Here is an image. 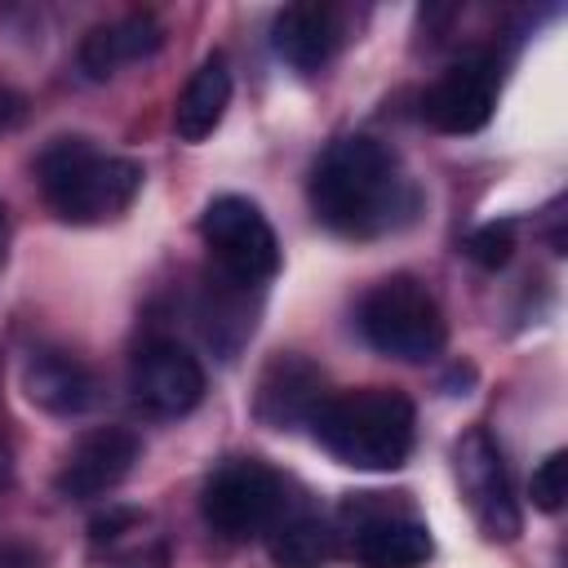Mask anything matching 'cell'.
Listing matches in <instances>:
<instances>
[{"instance_id":"obj_1","label":"cell","mask_w":568,"mask_h":568,"mask_svg":"<svg viewBox=\"0 0 568 568\" xmlns=\"http://www.w3.org/2000/svg\"><path fill=\"white\" fill-rule=\"evenodd\" d=\"M306 195H311L315 217L346 240L386 235L404 226L417 209V191L404 178L395 151L364 133L337 138L320 155Z\"/></svg>"},{"instance_id":"obj_2","label":"cell","mask_w":568,"mask_h":568,"mask_svg":"<svg viewBox=\"0 0 568 568\" xmlns=\"http://www.w3.org/2000/svg\"><path fill=\"white\" fill-rule=\"evenodd\" d=\"M306 426L320 439V448L351 470H399L413 453L417 413L404 390L359 386L324 395Z\"/></svg>"},{"instance_id":"obj_3","label":"cell","mask_w":568,"mask_h":568,"mask_svg":"<svg viewBox=\"0 0 568 568\" xmlns=\"http://www.w3.org/2000/svg\"><path fill=\"white\" fill-rule=\"evenodd\" d=\"M49 209L71 226H98L120 217L142 191V164L111 155L89 138H53L36 160Z\"/></svg>"},{"instance_id":"obj_4","label":"cell","mask_w":568,"mask_h":568,"mask_svg":"<svg viewBox=\"0 0 568 568\" xmlns=\"http://www.w3.org/2000/svg\"><path fill=\"white\" fill-rule=\"evenodd\" d=\"M359 333L368 337L373 351H382L390 359L426 364L444 351L448 324L422 280L390 275L359 297Z\"/></svg>"},{"instance_id":"obj_5","label":"cell","mask_w":568,"mask_h":568,"mask_svg":"<svg viewBox=\"0 0 568 568\" xmlns=\"http://www.w3.org/2000/svg\"><path fill=\"white\" fill-rule=\"evenodd\" d=\"M200 235L217 262V275L240 288H257L280 271V240L262 209L244 195L209 200L200 213Z\"/></svg>"},{"instance_id":"obj_6","label":"cell","mask_w":568,"mask_h":568,"mask_svg":"<svg viewBox=\"0 0 568 568\" xmlns=\"http://www.w3.org/2000/svg\"><path fill=\"white\" fill-rule=\"evenodd\" d=\"M200 510L213 532L226 541H248L257 532H271L284 515V479L253 457H231L222 462L200 497Z\"/></svg>"},{"instance_id":"obj_7","label":"cell","mask_w":568,"mask_h":568,"mask_svg":"<svg viewBox=\"0 0 568 568\" xmlns=\"http://www.w3.org/2000/svg\"><path fill=\"white\" fill-rule=\"evenodd\" d=\"M453 462H457L462 497H466L475 524L484 528V537L488 541H515L519 537V506H515L510 475H506L497 439L484 426H475V430H466L457 439Z\"/></svg>"},{"instance_id":"obj_8","label":"cell","mask_w":568,"mask_h":568,"mask_svg":"<svg viewBox=\"0 0 568 568\" xmlns=\"http://www.w3.org/2000/svg\"><path fill=\"white\" fill-rule=\"evenodd\" d=\"M351 524V555L359 568H422L435 550L430 528L413 515L390 510L386 501H377V493H368L364 501L346 506Z\"/></svg>"},{"instance_id":"obj_9","label":"cell","mask_w":568,"mask_h":568,"mask_svg":"<svg viewBox=\"0 0 568 568\" xmlns=\"http://www.w3.org/2000/svg\"><path fill=\"white\" fill-rule=\"evenodd\" d=\"M133 399L155 417H182L204 399V368L178 342H146L129 364Z\"/></svg>"},{"instance_id":"obj_10","label":"cell","mask_w":568,"mask_h":568,"mask_svg":"<svg viewBox=\"0 0 568 568\" xmlns=\"http://www.w3.org/2000/svg\"><path fill=\"white\" fill-rule=\"evenodd\" d=\"M142 444L133 430L124 426H102V430H89L75 439V448L67 453L53 488L71 501H93V497H106L111 488H120L138 462Z\"/></svg>"},{"instance_id":"obj_11","label":"cell","mask_w":568,"mask_h":568,"mask_svg":"<svg viewBox=\"0 0 568 568\" xmlns=\"http://www.w3.org/2000/svg\"><path fill=\"white\" fill-rule=\"evenodd\" d=\"M497 102V75L484 58L453 62L422 98V115L439 133H479Z\"/></svg>"},{"instance_id":"obj_12","label":"cell","mask_w":568,"mask_h":568,"mask_svg":"<svg viewBox=\"0 0 568 568\" xmlns=\"http://www.w3.org/2000/svg\"><path fill=\"white\" fill-rule=\"evenodd\" d=\"M324 399V373L302 355H275L257 382V417L271 430L306 426Z\"/></svg>"},{"instance_id":"obj_13","label":"cell","mask_w":568,"mask_h":568,"mask_svg":"<svg viewBox=\"0 0 568 568\" xmlns=\"http://www.w3.org/2000/svg\"><path fill=\"white\" fill-rule=\"evenodd\" d=\"M271 44L297 75H315L337 49V22L324 4H288L271 22Z\"/></svg>"},{"instance_id":"obj_14","label":"cell","mask_w":568,"mask_h":568,"mask_svg":"<svg viewBox=\"0 0 568 568\" xmlns=\"http://www.w3.org/2000/svg\"><path fill=\"white\" fill-rule=\"evenodd\" d=\"M22 386L27 399L53 417H75L93 404V373L62 351H31Z\"/></svg>"},{"instance_id":"obj_15","label":"cell","mask_w":568,"mask_h":568,"mask_svg":"<svg viewBox=\"0 0 568 568\" xmlns=\"http://www.w3.org/2000/svg\"><path fill=\"white\" fill-rule=\"evenodd\" d=\"M164 40L160 22L151 13H129L120 22H106V27H93L80 44V67L93 75V80H106L115 75V67L124 62H138L146 53H155Z\"/></svg>"},{"instance_id":"obj_16","label":"cell","mask_w":568,"mask_h":568,"mask_svg":"<svg viewBox=\"0 0 568 568\" xmlns=\"http://www.w3.org/2000/svg\"><path fill=\"white\" fill-rule=\"evenodd\" d=\"M226 106H231V67H226L222 53H213L186 80V89H182V98L173 106V133L182 142H204L222 124Z\"/></svg>"},{"instance_id":"obj_17","label":"cell","mask_w":568,"mask_h":568,"mask_svg":"<svg viewBox=\"0 0 568 568\" xmlns=\"http://www.w3.org/2000/svg\"><path fill=\"white\" fill-rule=\"evenodd\" d=\"M266 550H271L275 568H320V564L333 559L337 532L315 515H293V519H280L271 528Z\"/></svg>"},{"instance_id":"obj_18","label":"cell","mask_w":568,"mask_h":568,"mask_svg":"<svg viewBox=\"0 0 568 568\" xmlns=\"http://www.w3.org/2000/svg\"><path fill=\"white\" fill-rule=\"evenodd\" d=\"M466 257L475 262V266H484V271H501L506 262H510V253H515V226L510 222H488V226H475L470 235H466Z\"/></svg>"},{"instance_id":"obj_19","label":"cell","mask_w":568,"mask_h":568,"mask_svg":"<svg viewBox=\"0 0 568 568\" xmlns=\"http://www.w3.org/2000/svg\"><path fill=\"white\" fill-rule=\"evenodd\" d=\"M528 493H532V506H537V510L555 515V510L564 506V497H568V453H550V457L532 470Z\"/></svg>"},{"instance_id":"obj_20","label":"cell","mask_w":568,"mask_h":568,"mask_svg":"<svg viewBox=\"0 0 568 568\" xmlns=\"http://www.w3.org/2000/svg\"><path fill=\"white\" fill-rule=\"evenodd\" d=\"M18 111H22V102H18L9 89H0V129H9V124L18 120Z\"/></svg>"},{"instance_id":"obj_21","label":"cell","mask_w":568,"mask_h":568,"mask_svg":"<svg viewBox=\"0 0 568 568\" xmlns=\"http://www.w3.org/2000/svg\"><path fill=\"white\" fill-rule=\"evenodd\" d=\"M4 248H9V209L0 200V266H4Z\"/></svg>"},{"instance_id":"obj_22","label":"cell","mask_w":568,"mask_h":568,"mask_svg":"<svg viewBox=\"0 0 568 568\" xmlns=\"http://www.w3.org/2000/svg\"><path fill=\"white\" fill-rule=\"evenodd\" d=\"M0 479H4V448H0Z\"/></svg>"}]
</instances>
